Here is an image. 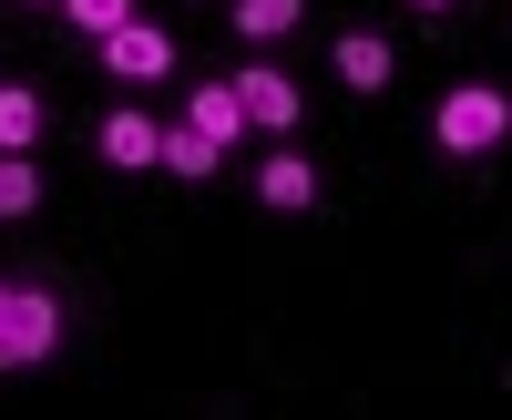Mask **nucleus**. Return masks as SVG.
Wrapping results in <instances>:
<instances>
[{
	"instance_id": "obj_2",
	"label": "nucleus",
	"mask_w": 512,
	"mask_h": 420,
	"mask_svg": "<svg viewBox=\"0 0 512 420\" xmlns=\"http://www.w3.org/2000/svg\"><path fill=\"white\" fill-rule=\"evenodd\" d=\"M502 134H512V93H502V82H451L441 113H431V144L441 154H492Z\"/></svg>"
},
{
	"instance_id": "obj_13",
	"label": "nucleus",
	"mask_w": 512,
	"mask_h": 420,
	"mask_svg": "<svg viewBox=\"0 0 512 420\" xmlns=\"http://www.w3.org/2000/svg\"><path fill=\"white\" fill-rule=\"evenodd\" d=\"M62 21H72L82 41H113L123 21H134V0H62Z\"/></svg>"
},
{
	"instance_id": "obj_9",
	"label": "nucleus",
	"mask_w": 512,
	"mask_h": 420,
	"mask_svg": "<svg viewBox=\"0 0 512 420\" xmlns=\"http://www.w3.org/2000/svg\"><path fill=\"white\" fill-rule=\"evenodd\" d=\"M216 164H226V144H205L195 123H164V164H154V175H185V185H205Z\"/></svg>"
},
{
	"instance_id": "obj_10",
	"label": "nucleus",
	"mask_w": 512,
	"mask_h": 420,
	"mask_svg": "<svg viewBox=\"0 0 512 420\" xmlns=\"http://www.w3.org/2000/svg\"><path fill=\"white\" fill-rule=\"evenodd\" d=\"M41 123H52V113H41V93L0 82V154H31V144H41Z\"/></svg>"
},
{
	"instance_id": "obj_11",
	"label": "nucleus",
	"mask_w": 512,
	"mask_h": 420,
	"mask_svg": "<svg viewBox=\"0 0 512 420\" xmlns=\"http://www.w3.org/2000/svg\"><path fill=\"white\" fill-rule=\"evenodd\" d=\"M31 205H41V164L31 154H0V226H21Z\"/></svg>"
},
{
	"instance_id": "obj_6",
	"label": "nucleus",
	"mask_w": 512,
	"mask_h": 420,
	"mask_svg": "<svg viewBox=\"0 0 512 420\" xmlns=\"http://www.w3.org/2000/svg\"><path fill=\"white\" fill-rule=\"evenodd\" d=\"M256 205H277V216H308V205H318V164L277 144L267 164H256Z\"/></svg>"
},
{
	"instance_id": "obj_7",
	"label": "nucleus",
	"mask_w": 512,
	"mask_h": 420,
	"mask_svg": "<svg viewBox=\"0 0 512 420\" xmlns=\"http://www.w3.org/2000/svg\"><path fill=\"white\" fill-rule=\"evenodd\" d=\"M328 62H338V82H349V93H390V72H400L379 31H338V52H328Z\"/></svg>"
},
{
	"instance_id": "obj_14",
	"label": "nucleus",
	"mask_w": 512,
	"mask_h": 420,
	"mask_svg": "<svg viewBox=\"0 0 512 420\" xmlns=\"http://www.w3.org/2000/svg\"><path fill=\"white\" fill-rule=\"evenodd\" d=\"M410 11H451V0H410Z\"/></svg>"
},
{
	"instance_id": "obj_1",
	"label": "nucleus",
	"mask_w": 512,
	"mask_h": 420,
	"mask_svg": "<svg viewBox=\"0 0 512 420\" xmlns=\"http://www.w3.org/2000/svg\"><path fill=\"white\" fill-rule=\"evenodd\" d=\"M62 349V298L41 277H0V369H41Z\"/></svg>"
},
{
	"instance_id": "obj_3",
	"label": "nucleus",
	"mask_w": 512,
	"mask_h": 420,
	"mask_svg": "<svg viewBox=\"0 0 512 420\" xmlns=\"http://www.w3.org/2000/svg\"><path fill=\"white\" fill-rule=\"evenodd\" d=\"M236 103H246V134H277V144L297 134V82L277 62H246L236 72Z\"/></svg>"
},
{
	"instance_id": "obj_5",
	"label": "nucleus",
	"mask_w": 512,
	"mask_h": 420,
	"mask_svg": "<svg viewBox=\"0 0 512 420\" xmlns=\"http://www.w3.org/2000/svg\"><path fill=\"white\" fill-rule=\"evenodd\" d=\"M93 154H103V164H123V175H144V164H164V123L123 103V113H103V123H93Z\"/></svg>"
},
{
	"instance_id": "obj_8",
	"label": "nucleus",
	"mask_w": 512,
	"mask_h": 420,
	"mask_svg": "<svg viewBox=\"0 0 512 420\" xmlns=\"http://www.w3.org/2000/svg\"><path fill=\"white\" fill-rule=\"evenodd\" d=\"M185 123H195L205 144H236V134H246V103H236V82H195V93H185Z\"/></svg>"
},
{
	"instance_id": "obj_12",
	"label": "nucleus",
	"mask_w": 512,
	"mask_h": 420,
	"mask_svg": "<svg viewBox=\"0 0 512 420\" xmlns=\"http://www.w3.org/2000/svg\"><path fill=\"white\" fill-rule=\"evenodd\" d=\"M297 21H308V0H236V31L246 41H287Z\"/></svg>"
},
{
	"instance_id": "obj_4",
	"label": "nucleus",
	"mask_w": 512,
	"mask_h": 420,
	"mask_svg": "<svg viewBox=\"0 0 512 420\" xmlns=\"http://www.w3.org/2000/svg\"><path fill=\"white\" fill-rule=\"evenodd\" d=\"M103 72L113 82H164V72H175V31H164V21H123L103 41Z\"/></svg>"
}]
</instances>
